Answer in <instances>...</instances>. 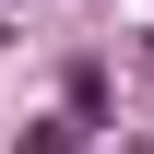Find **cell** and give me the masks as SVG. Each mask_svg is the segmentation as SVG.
Returning a JSON list of instances; mask_svg holds the SVG:
<instances>
[{
	"label": "cell",
	"mask_w": 154,
	"mask_h": 154,
	"mask_svg": "<svg viewBox=\"0 0 154 154\" xmlns=\"http://www.w3.org/2000/svg\"><path fill=\"white\" fill-rule=\"evenodd\" d=\"M83 131H95L83 107H71V119H36V131H24V154H83Z\"/></svg>",
	"instance_id": "cell-1"
}]
</instances>
